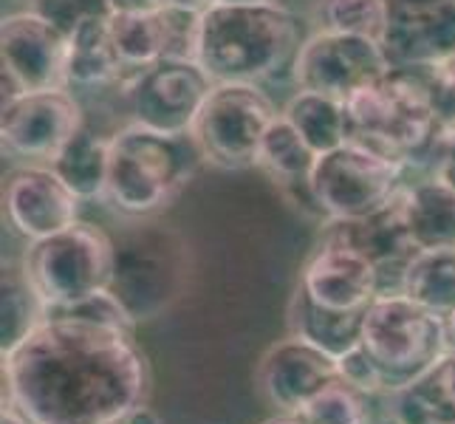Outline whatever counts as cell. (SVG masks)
I'll return each instance as SVG.
<instances>
[{
  "mask_svg": "<svg viewBox=\"0 0 455 424\" xmlns=\"http://www.w3.org/2000/svg\"><path fill=\"white\" fill-rule=\"evenodd\" d=\"M376 424H396L394 413H390V407H387V413H385V419H376Z\"/></svg>",
  "mask_w": 455,
  "mask_h": 424,
  "instance_id": "cell-42",
  "label": "cell"
},
{
  "mask_svg": "<svg viewBox=\"0 0 455 424\" xmlns=\"http://www.w3.org/2000/svg\"><path fill=\"white\" fill-rule=\"evenodd\" d=\"M289 334L303 337L306 342L317 345L328 356L339 359L363 342V317L365 311H331L311 300V297L297 286L289 311H286Z\"/></svg>",
  "mask_w": 455,
  "mask_h": 424,
  "instance_id": "cell-22",
  "label": "cell"
},
{
  "mask_svg": "<svg viewBox=\"0 0 455 424\" xmlns=\"http://www.w3.org/2000/svg\"><path fill=\"white\" fill-rule=\"evenodd\" d=\"M0 292H4L0 294V354L6 356L45 323L49 306H45L37 286L31 283L23 260H9L4 266Z\"/></svg>",
  "mask_w": 455,
  "mask_h": 424,
  "instance_id": "cell-24",
  "label": "cell"
},
{
  "mask_svg": "<svg viewBox=\"0 0 455 424\" xmlns=\"http://www.w3.org/2000/svg\"><path fill=\"white\" fill-rule=\"evenodd\" d=\"M337 373L345 385H351L363 396H390L379 363L365 351L363 342L337 359Z\"/></svg>",
  "mask_w": 455,
  "mask_h": 424,
  "instance_id": "cell-32",
  "label": "cell"
},
{
  "mask_svg": "<svg viewBox=\"0 0 455 424\" xmlns=\"http://www.w3.org/2000/svg\"><path fill=\"white\" fill-rule=\"evenodd\" d=\"M4 204L12 229L35 244L80 221L83 198L57 176L52 164H28L6 176Z\"/></svg>",
  "mask_w": 455,
  "mask_h": 424,
  "instance_id": "cell-17",
  "label": "cell"
},
{
  "mask_svg": "<svg viewBox=\"0 0 455 424\" xmlns=\"http://www.w3.org/2000/svg\"><path fill=\"white\" fill-rule=\"evenodd\" d=\"M263 424H306L300 416H291V413H277L272 419H266Z\"/></svg>",
  "mask_w": 455,
  "mask_h": 424,
  "instance_id": "cell-39",
  "label": "cell"
},
{
  "mask_svg": "<svg viewBox=\"0 0 455 424\" xmlns=\"http://www.w3.org/2000/svg\"><path fill=\"white\" fill-rule=\"evenodd\" d=\"M122 424H164V419L145 402V404H139L133 413H128V419H124Z\"/></svg>",
  "mask_w": 455,
  "mask_h": 424,
  "instance_id": "cell-38",
  "label": "cell"
},
{
  "mask_svg": "<svg viewBox=\"0 0 455 424\" xmlns=\"http://www.w3.org/2000/svg\"><path fill=\"white\" fill-rule=\"evenodd\" d=\"M314 162H317L314 148L300 136V131L280 114L263 136V145L258 153V167L297 204V207L320 215L317 204H314V196H311V187H308Z\"/></svg>",
  "mask_w": 455,
  "mask_h": 424,
  "instance_id": "cell-19",
  "label": "cell"
},
{
  "mask_svg": "<svg viewBox=\"0 0 455 424\" xmlns=\"http://www.w3.org/2000/svg\"><path fill=\"white\" fill-rule=\"evenodd\" d=\"M0 424H28L20 413H14V411H4V419H0Z\"/></svg>",
  "mask_w": 455,
  "mask_h": 424,
  "instance_id": "cell-40",
  "label": "cell"
},
{
  "mask_svg": "<svg viewBox=\"0 0 455 424\" xmlns=\"http://www.w3.org/2000/svg\"><path fill=\"white\" fill-rule=\"evenodd\" d=\"M0 57H4V102L23 91L68 88V35L37 9L9 14L4 20Z\"/></svg>",
  "mask_w": 455,
  "mask_h": 424,
  "instance_id": "cell-11",
  "label": "cell"
},
{
  "mask_svg": "<svg viewBox=\"0 0 455 424\" xmlns=\"http://www.w3.org/2000/svg\"><path fill=\"white\" fill-rule=\"evenodd\" d=\"M337 380V359L294 334L272 342L255 368V385L260 396L277 413L291 416L300 413L314 396Z\"/></svg>",
  "mask_w": 455,
  "mask_h": 424,
  "instance_id": "cell-16",
  "label": "cell"
},
{
  "mask_svg": "<svg viewBox=\"0 0 455 424\" xmlns=\"http://www.w3.org/2000/svg\"><path fill=\"white\" fill-rule=\"evenodd\" d=\"M433 376L442 385L444 394L455 402V351H447L442 359H438V365L433 368Z\"/></svg>",
  "mask_w": 455,
  "mask_h": 424,
  "instance_id": "cell-36",
  "label": "cell"
},
{
  "mask_svg": "<svg viewBox=\"0 0 455 424\" xmlns=\"http://www.w3.org/2000/svg\"><path fill=\"white\" fill-rule=\"evenodd\" d=\"M323 235L325 238L348 244V246L359 249L363 255H368L376 266H379L382 280H385L387 269H394L396 289H399V277H402L404 263L416 252V246L411 244V235H407V227H404L399 196L390 201L385 210L373 212V215L351 218V221H325Z\"/></svg>",
  "mask_w": 455,
  "mask_h": 424,
  "instance_id": "cell-18",
  "label": "cell"
},
{
  "mask_svg": "<svg viewBox=\"0 0 455 424\" xmlns=\"http://www.w3.org/2000/svg\"><path fill=\"white\" fill-rule=\"evenodd\" d=\"M419 74H421V83H425L438 128H442V133L452 131L455 128V71L450 68V62H438L433 68H419Z\"/></svg>",
  "mask_w": 455,
  "mask_h": 424,
  "instance_id": "cell-33",
  "label": "cell"
},
{
  "mask_svg": "<svg viewBox=\"0 0 455 424\" xmlns=\"http://www.w3.org/2000/svg\"><path fill=\"white\" fill-rule=\"evenodd\" d=\"M150 382L133 332L45 317L4 356V411L28 424H122L148 402Z\"/></svg>",
  "mask_w": 455,
  "mask_h": 424,
  "instance_id": "cell-1",
  "label": "cell"
},
{
  "mask_svg": "<svg viewBox=\"0 0 455 424\" xmlns=\"http://www.w3.org/2000/svg\"><path fill=\"white\" fill-rule=\"evenodd\" d=\"M212 85L201 62H156L128 85L133 122L162 133H190Z\"/></svg>",
  "mask_w": 455,
  "mask_h": 424,
  "instance_id": "cell-13",
  "label": "cell"
},
{
  "mask_svg": "<svg viewBox=\"0 0 455 424\" xmlns=\"http://www.w3.org/2000/svg\"><path fill=\"white\" fill-rule=\"evenodd\" d=\"M52 167L83 201H105L108 167H111V139L100 136L88 122L62 148Z\"/></svg>",
  "mask_w": 455,
  "mask_h": 424,
  "instance_id": "cell-23",
  "label": "cell"
},
{
  "mask_svg": "<svg viewBox=\"0 0 455 424\" xmlns=\"http://www.w3.org/2000/svg\"><path fill=\"white\" fill-rule=\"evenodd\" d=\"M311 23L317 31L382 40L387 23V0H314Z\"/></svg>",
  "mask_w": 455,
  "mask_h": 424,
  "instance_id": "cell-28",
  "label": "cell"
},
{
  "mask_svg": "<svg viewBox=\"0 0 455 424\" xmlns=\"http://www.w3.org/2000/svg\"><path fill=\"white\" fill-rule=\"evenodd\" d=\"M193 133H162L131 122L111 136L105 201L128 218H153L170 207L201 164Z\"/></svg>",
  "mask_w": 455,
  "mask_h": 424,
  "instance_id": "cell-3",
  "label": "cell"
},
{
  "mask_svg": "<svg viewBox=\"0 0 455 424\" xmlns=\"http://www.w3.org/2000/svg\"><path fill=\"white\" fill-rule=\"evenodd\" d=\"M399 292L425 308L442 314L455 311V249H419L404 263Z\"/></svg>",
  "mask_w": 455,
  "mask_h": 424,
  "instance_id": "cell-26",
  "label": "cell"
},
{
  "mask_svg": "<svg viewBox=\"0 0 455 424\" xmlns=\"http://www.w3.org/2000/svg\"><path fill=\"white\" fill-rule=\"evenodd\" d=\"M280 114L300 131V136L317 156L325 150H334L342 141L351 139V122L348 111H345V102L337 97H328V93L300 88Z\"/></svg>",
  "mask_w": 455,
  "mask_h": 424,
  "instance_id": "cell-25",
  "label": "cell"
},
{
  "mask_svg": "<svg viewBox=\"0 0 455 424\" xmlns=\"http://www.w3.org/2000/svg\"><path fill=\"white\" fill-rule=\"evenodd\" d=\"M164 4H170V0H108L111 12H153Z\"/></svg>",
  "mask_w": 455,
  "mask_h": 424,
  "instance_id": "cell-37",
  "label": "cell"
},
{
  "mask_svg": "<svg viewBox=\"0 0 455 424\" xmlns=\"http://www.w3.org/2000/svg\"><path fill=\"white\" fill-rule=\"evenodd\" d=\"M447 62H450V68L455 71V57H452V60H447Z\"/></svg>",
  "mask_w": 455,
  "mask_h": 424,
  "instance_id": "cell-44",
  "label": "cell"
},
{
  "mask_svg": "<svg viewBox=\"0 0 455 424\" xmlns=\"http://www.w3.org/2000/svg\"><path fill=\"white\" fill-rule=\"evenodd\" d=\"M37 12L45 14L52 23H57L62 31H68L83 23L85 18H93V14H111V6L108 0H40Z\"/></svg>",
  "mask_w": 455,
  "mask_h": 424,
  "instance_id": "cell-34",
  "label": "cell"
},
{
  "mask_svg": "<svg viewBox=\"0 0 455 424\" xmlns=\"http://www.w3.org/2000/svg\"><path fill=\"white\" fill-rule=\"evenodd\" d=\"M303 45L300 20L269 4H224L215 0L204 9L201 68L212 83H260L294 62Z\"/></svg>",
  "mask_w": 455,
  "mask_h": 424,
  "instance_id": "cell-2",
  "label": "cell"
},
{
  "mask_svg": "<svg viewBox=\"0 0 455 424\" xmlns=\"http://www.w3.org/2000/svg\"><path fill=\"white\" fill-rule=\"evenodd\" d=\"M308 187L323 221H351L385 210L404 187V162L368 141L348 139L317 156Z\"/></svg>",
  "mask_w": 455,
  "mask_h": 424,
  "instance_id": "cell-7",
  "label": "cell"
},
{
  "mask_svg": "<svg viewBox=\"0 0 455 424\" xmlns=\"http://www.w3.org/2000/svg\"><path fill=\"white\" fill-rule=\"evenodd\" d=\"M23 266L45 306H74L111 286L114 235L97 224L76 221L52 238L28 244Z\"/></svg>",
  "mask_w": 455,
  "mask_h": 424,
  "instance_id": "cell-8",
  "label": "cell"
},
{
  "mask_svg": "<svg viewBox=\"0 0 455 424\" xmlns=\"http://www.w3.org/2000/svg\"><path fill=\"white\" fill-rule=\"evenodd\" d=\"M373 399L376 396H363L351 385L337 380L294 416H300L306 424H376L371 407Z\"/></svg>",
  "mask_w": 455,
  "mask_h": 424,
  "instance_id": "cell-30",
  "label": "cell"
},
{
  "mask_svg": "<svg viewBox=\"0 0 455 424\" xmlns=\"http://www.w3.org/2000/svg\"><path fill=\"white\" fill-rule=\"evenodd\" d=\"M181 4H193V6H201V9H207L210 4H215V0H181Z\"/></svg>",
  "mask_w": 455,
  "mask_h": 424,
  "instance_id": "cell-41",
  "label": "cell"
},
{
  "mask_svg": "<svg viewBox=\"0 0 455 424\" xmlns=\"http://www.w3.org/2000/svg\"><path fill=\"white\" fill-rule=\"evenodd\" d=\"M430 159H433V176L438 181H444L450 190H455V128L444 131L435 139Z\"/></svg>",
  "mask_w": 455,
  "mask_h": 424,
  "instance_id": "cell-35",
  "label": "cell"
},
{
  "mask_svg": "<svg viewBox=\"0 0 455 424\" xmlns=\"http://www.w3.org/2000/svg\"><path fill=\"white\" fill-rule=\"evenodd\" d=\"M224 4H269V0H224Z\"/></svg>",
  "mask_w": 455,
  "mask_h": 424,
  "instance_id": "cell-43",
  "label": "cell"
},
{
  "mask_svg": "<svg viewBox=\"0 0 455 424\" xmlns=\"http://www.w3.org/2000/svg\"><path fill=\"white\" fill-rule=\"evenodd\" d=\"M387 407L396 424H455V402L442 390L433 371L390 394Z\"/></svg>",
  "mask_w": 455,
  "mask_h": 424,
  "instance_id": "cell-29",
  "label": "cell"
},
{
  "mask_svg": "<svg viewBox=\"0 0 455 424\" xmlns=\"http://www.w3.org/2000/svg\"><path fill=\"white\" fill-rule=\"evenodd\" d=\"M363 345L379 363L390 394L430 373L447 345V320L399 289L382 292L365 308Z\"/></svg>",
  "mask_w": 455,
  "mask_h": 424,
  "instance_id": "cell-6",
  "label": "cell"
},
{
  "mask_svg": "<svg viewBox=\"0 0 455 424\" xmlns=\"http://www.w3.org/2000/svg\"><path fill=\"white\" fill-rule=\"evenodd\" d=\"M297 286L323 308L365 311L385 292V280L368 255L323 235L306 258Z\"/></svg>",
  "mask_w": 455,
  "mask_h": 424,
  "instance_id": "cell-15",
  "label": "cell"
},
{
  "mask_svg": "<svg viewBox=\"0 0 455 424\" xmlns=\"http://www.w3.org/2000/svg\"><path fill=\"white\" fill-rule=\"evenodd\" d=\"M351 139L368 141L399 162L430 150L442 136L419 68H390L382 80L345 100Z\"/></svg>",
  "mask_w": 455,
  "mask_h": 424,
  "instance_id": "cell-5",
  "label": "cell"
},
{
  "mask_svg": "<svg viewBox=\"0 0 455 424\" xmlns=\"http://www.w3.org/2000/svg\"><path fill=\"white\" fill-rule=\"evenodd\" d=\"M119 80H124V66L111 35V14H93L76 23L68 31L66 85L102 88Z\"/></svg>",
  "mask_w": 455,
  "mask_h": 424,
  "instance_id": "cell-20",
  "label": "cell"
},
{
  "mask_svg": "<svg viewBox=\"0 0 455 424\" xmlns=\"http://www.w3.org/2000/svg\"><path fill=\"white\" fill-rule=\"evenodd\" d=\"M390 71V60L379 40L363 35H337V31H314L303 40L291 62L297 88L328 93L348 100L365 85L382 80Z\"/></svg>",
  "mask_w": 455,
  "mask_h": 424,
  "instance_id": "cell-10",
  "label": "cell"
},
{
  "mask_svg": "<svg viewBox=\"0 0 455 424\" xmlns=\"http://www.w3.org/2000/svg\"><path fill=\"white\" fill-rule=\"evenodd\" d=\"M404 227L419 249H455V190L435 176L404 184L399 193Z\"/></svg>",
  "mask_w": 455,
  "mask_h": 424,
  "instance_id": "cell-21",
  "label": "cell"
},
{
  "mask_svg": "<svg viewBox=\"0 0 455 424\" xmlns=\"http://www.w3.org/2000/svg\"><path fill=\"white\" fill-rule=\"evenodd\" d=\"M83 124V108L68 88L23 91L4 102L0 136L12 156L52 164Z\"/></svg>",
  "mask_w": 455,
  "mask_h": 424,
  "instance_id": "cell-12",
  "label": "cell"
},
{
  "mask_svg": "<svg viewBox=\"0 0 455 424\" xmlns=\"http://www.w3.org/2000/svg\"><path fill=\"white\" fill-rule=\"evenodd\" d=\"M382 49L390 68H433L455 57V0H387Z\"/></svg>",
  "mask_w": 455,
  "mask_h": 424,
  "instance_id": "cell-14",
  "label": "cell"
},
{
  "mask_svg": "<svg viewBox=\"0 0 455 424\" xmlns=\"http://www.w3.org/2000/svg\"><path fill=\"white\" fill-rule=\"evenodd\" d=\"M190 280V244L172 227L136 218L114 235L111 289L133 323L159 320L176 306Z\"/></svg>",
  "mask_w": 455,
  "mask_h": 424,
  "instance_id": "cell-4",
  "label": "cell"
},
{
  "mask_svg": "<svg viewBox=\"0 0 455 424\" xmlns=\"http://www.w3.org/2000/svg\"><path fill=\"white\" fill-rule=\"evenodd\" d=\"M111 35L124 66V85L164 60V35L159 9L153 12H111Z\"/></svg>",
  "mask_w": 455,
  "mask_h": 424,
  "instance_id": "cell-27",
  "label": "cell"
},
{
  "mask_svg": "<svg viewBox=\"0 0 455 424\" xmlns=\"http://www.w3.org/2000/svg\"><path fill=\"white\" fill-rule=\"evenodd\" d=\"M277 116L258 83H215L190 133L207 164L246 170L258 167L263 136Z\"/></svg>",
  "mask_w": 455,
  "mask_h": 424,
  "instance_id": "cell-9",
  "label": "cell"
},
{
  "mask_svg": "<svg viewBox=\"0 0 455 424\" xmlns=\"http://www.w3.org/2000/svg\"><path fill=\"white\" fill-rule=\"evenodd\" d=\"M162 35H164V60L198 62L201 31H204V9L181 0H170L159 9Z\"/></svg>",
  "mask_w": 455,
  "mask_h": 424,
  "instance_id": "cell-31",
  "label": "cell"
}]
</instances>
